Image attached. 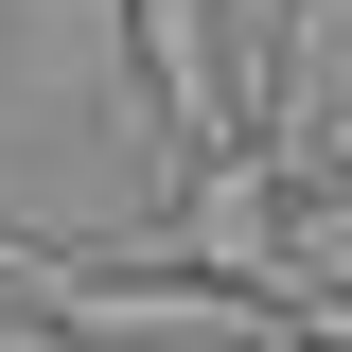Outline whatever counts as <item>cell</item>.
<instances>
[{
  "mask_svg": "<svg viewBox=\"0 0 352 352\" xmlns=\"http://www.w3.org/2000/svg\"><path fill=\"white\" fill-rule=\"evenodd\" d=\"M124 53H141V124H159V159H247V124H229V53H212V0H124Z\"/></svg>",
  "mask_w": 352,
  "mask_h": 352,
  "instance_id": "cell-1",
  "label": "cell"
},
{
  "mask_svg": "<svg viewBox=\"0 0 352 352\" xmlns=\"http://www.w3.org/2000/svg\"><path fill=\"white\" fill-rule=\"evenodd\" d=\"M300 300H352V194H317L300 212V264H282V317Z\"/></svg>",
  "mask_w": 352,
  "mask_h": 352,
  "instance_id": "cell-2",
  "label": "cell"
},
{
  "mask_svg": "<svg viewBox=\"0 0 352 352\" xmlns=\"http://www.w3.org/2000/svg\"><path fill=\"white\" fill-rule=\"evenodd\" d=\"M71 264H88V247H53V229H0V300H53Z\"/></svg>",
  "mask_w": 352,
  "mask_h": 352,
  "instance_id": "cell-3",
  "label": "cell"
}]
</instances>
